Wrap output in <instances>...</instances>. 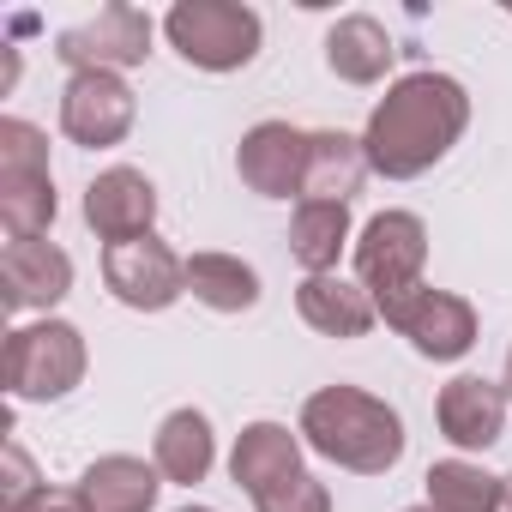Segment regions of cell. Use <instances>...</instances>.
I'll use <instances>...</instances> for the list:
<instances>
[{
  "label": "cell",
  "mask_w": 512,
  "mask_h": 512,
  "mask_svg": "<svg viewBox=\"0 0 512 512\" xmlns=\"http://www.w3.org/2000/svg\"><path fill=\"white\" fill-rule=\"evenodd\" d=\"M470 127V97L452 73H404L368 115L362 151L368 169L386 181H416L428 175Z\"/></svg>",
  "instance_id": "obj_1"
},
{
  "label": "cell",
  "mask_w": 512,
  "mask_h": 512,
  "mask_svg": "<svg viewBox=\"0 0 512 512\" xmlns=\"http://www.w3.org/2000/svg\"><path fill=\"white\" fill-rule=\"evenodd\" d=\"M296 434L308 440V452H320L326 464L356 470V476H386L404 458V416L362 386H320L302 404Z\"/></svg>",
  "instance_id": "obj_2"
},
{
  "label": "cell",
  "mask_w": 512,
  "mask_h": 512,
  "mask_svg": "<svg viewBox=\"0 0 512 512\" xmlns=\"http://www.w3.org/2000/svg\"><path fill=\"white\" fill-rule=\"evenodd\" d=\"M422 266H428V223L416 211H380L356 235V284L374 296L380 320H392L410 296H422Z\"/></svg>",
  "instance_id": "obj_3"
},
{
  "label": "cell",
  "mask_w": 512,
  "mask_h": 512,
  "mask_svg": "<svg viewBox=\"0 0 512 512\" xmlns=\"http://www.w3.org/2000/svg\"><path fill=\"white\" fill-rule=\"evenodd\" d=\"M0 380L13 404H55L85 380V332L67 320H37L7 332L0 350Z\"/></svg>",
  "instance_id": "obj_4"
},
{
  "label": "cell",
  "mask_w": 512,
  "mask_h": 512,
  "mask_svg": "<svg viewBox=\"0 0 512 512\" xmlns=\"http://www.w3.org/2000/svg\"><path fill=\"white\" fill-rule=\"evenodd\" d=\"M163 37L199 73H235V67H247L260 55L266 25H260L253 7H235V0H181V7H169V19H163Z\"/></svg>",
  "instance_id": "obj_5"
},
{
  "label": "cell",
  "mask_w": 512,
  "mask_h": 512,
  "mask_svg": "<svg viewBox=\"0 0 512 512\" xmlns=\"http://www.w3.org/2000/svg\"><path fill=\"white\" fill-rule=\"evenodd\" d=\"M103 284L121 308L133 314H163L187 296V260H175V247L157 235L103 247Z\"/></svg>",
  "instance_id": "obj_6"
},
{
  "label": "cell",
  "mask_w": 512,
  "mask_h": 512,
  "mask_svg": "<svg viewBox=\"0 0 512 512\" xmlns=\"http://www.w3.org/2000/svg\"><path fill=\"white\" fill-rule=\"evenodd\" d=\"M139 121V97L121 73H73L61 91V133L85 151L121 145Z\"/></svg>",
  "instance_id": "obj_7"
},
{
  "label": "cell",
  "mask_w": 512,
  "mask_h": 512,
  "mask_svg": "<svg viewBox=\"0 0 512 512\" xmlns=\"http://www.w3.org/2000/svg\"><path fill=\"white\" fill-rule=\"evenodd\" d=\"M55 55L73 67V73H127L151 55V19L139 7H127V0H115V7H103L97 19L61 31Z\"/></svg>",
  "instance_id": "obj_8"
},
{
  "label": "cell",
  "mask_w": 512,
  "mask_h": 512,
  "mask_svg": "<svg viewBox=\"0 0 512 512\" xmlns=\"http://www.w3.org/2000/svg\"><path fill=\"white\" fill-rule=\"evenodd\" d=\"M73 290V260L67 247L55 241H7L0 247V302H7L13 314H31V308H55L61 296Z\"/></svg>",
  "instance_id": "obj_9"
},
{
  "label": "cell",
  "mask_w": 512,
  "mask_h": 512,
  "mask_svg": "<svg viewBox=\"0 0 512 512\" xmlns=\"http://www.w3.org/2000/svg\"><path fill=\"white\" fill-rule=\"evenodd\" d=\"M85 223H91V235L109 241V247L151 235V223H157V187H151V175H139V169H127V163H121V169H103V175L85 187Z\"/></svg>",
  "instance_id": "obj_10"
},
{
  "label": "cell",
  "mask_w": 512,
  "mask_h": 512,
  "mask_svg": "<svg viewBox=\"0 0 512 512\" xmlns=\"http://www.w3.org/2000/svg\"><path fill=\"white\" fill-rule=\"evenodd\" d=\"M386 326L404 332V338L416 344V356H428V362H458V356H470V344H476V308H470L464 296H452V290H422V296H410Z\"/></svg>",
  "instance_id": "obj_11"
},
{
  "label": "cell",
  "mask_w": 512,
  "mask_h": 512,
  "mask_svg": "<svg viewBox=\"0 0 512 512\" xmlns=\"http://www.w3.org/2000/svg\"><path fill=\"white\" fill-rule=\"evenodd\" d=\"M235 169L241 181L260 193V199H302V175H308V133L290 127V121H260L241 151H235Z\"/></svg>",
  "instance_id": "obj_12"
},
{
  "label": "cell",
  "mask_w": 512,
  "mask_h": 512,
  "mask_svg": "<svg viewBox=\"0 0 512 512\" xmlns=\"http://www.w3.org/2000/svg\"><path fill=\"white\" fill-rule=\"evenodd\" d=\"M506 386H494V380H482V374H458V380H446L440 386V404H434V416H440V434L458 446V452H488L494 440H500V428H506Z\"/></svg>",
  "instance_id": "obj_13"
},
{
  "label": "cell",
  "mask_w": 512,
  "mask_h": 512,
  "mask_svg": "<svg viewBox=\"0 0 512 512\" xmlns=\"http://www.w3.org/2000/svg\"><path fill=\"white\" fill-rule=\"evenodd\" d=\"M302 434H290L284 422H247L235 434V452H229V476L247 488V494H266L290 476H302Z\"/></svg>",
  "instance_id": "obj_14"
},
{
  "label": "cell",
  "mask_w": 512,
  "mask_h": 512,
  "mask_svg": "<svg viewBox=\"0 0 512 512\" xmlns=\"http://www.w3.org/2000/svg\"><path fill=\"white\" fill-rule=\"evenodd\" d=\"M296 314H302L320 338H368L374 320H380L374 296H368L362 284L338 278V272H326V278H302V290H296Z\"/></svg>",
  "instance_id": "obj_15"
},
{
  "label": "cell",
  "mask_w": 512,
  "mask_h": 512,
  "mask_svg": "<svg viewBox=\"0 0 512 512\" xmlns=\"http://www.w3.org/2000/svg\"><path fill=\"white\" fill-rule=\"evenodd\" d=\"M362 175H368V151H362V139H350V133H338V127L308 133V175H302V199L350 205V193H362Z\"/></svg>",
  "instance_id": "obj_16"
},
{
  "label": "cell",
  "mask_w": 512,
  "mask_h": 512,
  "mask_svg": "<svg viewBox=\"0 0 512 512\" xmlns=\"http://www.w3.org/2000/svg\"><path fill=\"white\" fill-rule=\"evenodd\" d=\"M157 488H163V470L133 452H109V458L85 464V476H79V494L91 500V512H151Z\"/></svg>",
  "instance_id": "obj_17"
},
{
  "label": "cell",
  "mask_w": 512,
  "mask_h": 512,
  "mask_svg": "<svg viewBox=\"0 0 512 512\" xmlns=\"http://www.w3.org/2000/svg\"><path fill=\"white\" fill-rule=\"evenodd\" d=\"M392 31L368 13H350L326 31V67L344 79V85H380L386 67H392Z\"/></svg>",
  "instance_id": "obj_18"
},
{
  "label": "cell",
  "mask_w": 512,
  "mask_h": 512,
  "mask_svg": "<svg viewBox=\"0 0 512 512\" xmlns=\"http://www.w3.org/2000/svg\"><path fill=\"white\" fill-rule=\"evenodd\" d=\"M151 464L163 470V482H205L211 464H217V434L205 422V410H169L163 428H157V446H151Z\"/></svg>",
  "instance_id": "obj_19"
},
{
  "label": "cell",
  "mask_w": 512,
  "mask_h": 512,
  "mask_svg": "<svg viewBox=\"0 0 512 512\" xmlns=\"http://www.w3.org/2000/svg\"><path fill=\"white\" fill-rule=\"evenodd\" d=\"M350 247V205H320V199H302L296 217H290V253L302 260L308 278H326L338 272Z\"/></svg>",
  "instance_id": "obj_20"
},
{
  "label": "cell",
  "mask_w": 512,
  "mask_h": 512,
  "mask_svg": "<svg viewBox=\"0 0 512 512\" xmlns=\"http://www.w3.org/2000/svg\"><path fill=\"white\" fill-rule=\"evenodd\" d=\"M55 211H61V199H55L49 169H0V229H7V241L49 235Z\"/></svg>",
  "instance_id": "obj_21"
},
{
  "label": "cell",
  "mask_w": 512,
  "mask_h": 512,
  "mask_svg": "<svg viewBox=\"0 0 512 512\" xmlns=\"http://www.w3.org/2000/svg\"><path fill=\"white\" fill-rule=\"evenodd\" d=\"M187 290L211 308V314H247L260 308V272L235 253H193L187 260Z\"/></svg>",
  "instance_id": "obj_22"
},
{
  "label": "cell",
  "mask_w": 512,
  "mask_h": 512,
  "mask_svg": "<svg viewBox=\"0 0 512 512\" xmlns=\"http://www.w3.org/2000/svg\"><path fill=\"white\" fill-rule=\"evenodd\" d=\"M428 506L434 512H506V488L470 458H440L428 464Z\"/></svg>",
  "instance_id": "obj_23"
},
{
  "label": "cell",
  "mask_w": 512,
  "mask_h": 512,
  "mask_svg": "<svg viewBox=\"0 0 512 512\" xmlns=\"http://www.w3.org/2000/svg\"><path fill=\"white\" fill-rule=\"evenodd\" d=\"M37 500H43V476H37L31 452L19 440H7V446H0V506H7V512H31Z\"/></svg>",
  "instance_id": "obj_24"
},
{
  "label": "cell",
  "mask_w": 512,
  "mask_h": 512,
  "mask_svg": "<svg viewBox=\"0 0 512 512\" xmlns=\"http://www.w3.org/2000/svg\"><path fill=\"white\" fill-rule=\"evenodd\" d=\"M0 169H49V133L7 115L0 121Z\"/></svg>",
  "instance_id": "obj_25"
},
{
  "label": "cell",
  "mask_w": 512,
  "mask_h": 512,
  "mask_svg": "<svg viewBox=\"0 0 512 512\" xmlns=\"http://www.w3.org/2000/svg\"><path fill=\"white\" fill-rule=\"evenodd\" d=\"M253 506L260 512H332V488L302 470V476H290V482H278L266 494H253Z\"/></svg>",
  "instance_id": "obj_26"
},
{
  "label": "cell",
  "mask_w": 512,
  "mask_h": 512,
  "mask_svg": "<svg viewBox=\"0 0 512 512\" xmlns=\"http://www.w3.org/2000/svg\"><path fill=\"white\" fill-rule=\"evenodd\" d=\"M31 512H91V500H85L79 488H43V500H37Z\"/></svg>",
  "instance_id": "obj_27"
},
{
  "label": "cell",
  "mask_w": 512,
  "mask_h": 512,
  "mask_svg": "<svg viewBox=\"0 0 512 512\" xmlns=\"http://www.w3.org/2000/svg\"><path fill=\"white\" fill-rule=\"evenodd\" d=\"M500 386H506V398H512V350H506V380H500Z\"/></svg>",
  "instance_id": "obj_28"
},
{
  "label": "cell",
  "mask_w": 512,
  "mask_h": 512,
  "mask_svg": "<svg viewBox=\"0 0 512 512\" xmlns=\"http://www.w3.org/2000/svg\"><path fill=\"white\" fill-rule=\"evenodd\" d=\"M500 488H506V512H512V476H500Z\"/></svg>",
  "instance_id": "obj_29"
},
{
  "label": "cell",
  "mask_w": 512,
  "mask_h": 512,
  "mask_svg": "<svg viewBox=\"0 0 512 512\" xmlns=\"http://www.w3.org/2000/svg\"><path fill=\"white\" fill-rule=\"evenodd\" d=\"M404 512H434V506H428V500H422V506H404Z\"/></svg>",
  "instance_id": "obj_30"
},
{
  "label": "cell",
  "mask_w": 512,
  "mask_h": 512,
  "mask_svg": "<svg viewBox=\"0 0 512 512\" xmlns=\"http://www.w3.org/2000/svg\"><path fill=\"white\" fill-rule=\"evenodd\" d=\"M181 512H211V506H181Z\"/></svg>",
  "instance_id": "obj_31"
}]
</instances>
